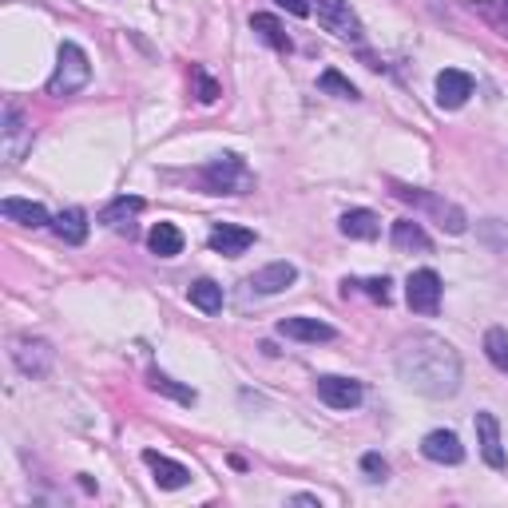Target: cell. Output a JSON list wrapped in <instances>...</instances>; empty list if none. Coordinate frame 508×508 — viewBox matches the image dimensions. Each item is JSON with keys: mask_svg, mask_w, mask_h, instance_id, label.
<instances>
[{"mask_svg": "<svg viewBox=\"0 0 508 508\" xmlns=\"http://www.w3.org/2000/svg\"><path fill=\"white\" fill-rule=\"evenodd\" d=\"M88 79H92V64H88V52L79 44H60V56H56V72L48 79V96H76L88 88Z\"/></svg>", "mask_w": 508, "mask_h": 508, "instance_id": "obj_2", "label": "cell"}, {"mask_svg": "<svg viewBox=\"0 0 508 508\" xmlns=\"http://www.w3.org/2000/svg\"><path fill=\"white\" fill-rule=\"evenodd\" d=\"M429 235L421 231V223H413V218H402V223H393V251H429Z\"/></svg>", "mask_w": 508, "mask_h": 508, "instance_id": "obj_24", "label": "cell"}, {"mask_svg": "<svg viewBox=\"0 0 508 508\" xmlns=\"http://www.w3.org/2000/svg\"><path fill=\"white\" fill-rule=\"evenodd\" d=\"M318 24L342 40H362V20L346 0H318Z\"/></svg>", "mask_w": 508, "mask_h": 508, "instance_id": "obj_8", "label": "cell"}, {"mask_svg": "<svg viewBox=\"0 0 508 508\" xmlns=\"http://www.w3.org/2000/svg\"><path fill=\"white\" fill-rule=\"evenodd\" d=\"M278 334L282 337H294V342H334V326H326V322H318V318H282L278 322Z\"/></svg>", "mask_w": 508, "mask_h": 508, "instance_id": "obj_15", "label": "cell"}, {"mask_svg": "<svg viewBox=\"0 0 508 508\" xmlns=\"http://www.w3.org/2000/svg\"><path fill=\"white\" fill-rule=\"evenodd\" d=\"M187 298H191V306H195V310H203V314H218V310H223V286L211 282V278H199V282H191Z\"/></svg>", "mask_w": 508, "mask_h": 508, "instance_id": "obj_23", "label": "cell"}, {"mask_svg": "<svg viewBox=\"0 0 508 508\" xmlns=\"http://www.w3.org/2000/svg\"><path fill=\"white\" fill-rule=\"evenodd\" d=\"M191 79H195V88H199V99H203V104H215V99L223 96V88H218L215 79L203 72V68H191Z\"/></svg>", "mask_w": 508, "mask_h": 508, "instance_id": "obj_29", "label": "cell"}, {"mask_svg": "<svg viewBox=\"0 0 508 508\" xmlns=\"http://www.w3.org/2000/svg\"><path fill=\"white\" fill-rule=\"evenodd\" d=\"M476 441H481V457L493 469H504V449H501V425L493 413H476Z\"/></svg>", "mask_w": 508, "mask_h": 508, "instance_id": "obj_16", "label": "cell"}, {"mask_svg": "<svg viewBox=\"0 0 508 508\" xmlns=\"http://www.w3.org/2000/svg\"><path fill=\"white\" fill-rule=\"evenodd\" d=\"M139 211H143V199L124 195V199H115V203H107L104 211H99V223H107L112 231H132V218Z\"/></svg>", "mask_w": 508, "mask_h": 508, "instance_id": "obj_20", "label": "cell"}, {"mask_svg": "<svg viewBox=\"0 0 508 508\" xmlns=\"http://www.w3.org/2000/svg\"><path fill=\"white\" fill-rule=\"evenodd\" d=\"M152 390H155V393L175 397V402H183V405H195V402H199V393H195V390H187V385L171 382V377H167V374H159V370H152Z\"/></svg>", "mask_w": 508, "mask_h": 508, "instance_id": "obj_26", "label": "cell"}, {"mask_svg": "<svg viewBox=\"0 0 508 508\" xmlns=\"http://www.w3.org/2000/svg\"><path fill=\"white\" fill-rule=\"evenodd\" d=\"M278 8H286V13L294 16H310V0H274Z\"/></svg>", "mask_w": 508, "mask_h": 508, "instance_id": "obj_31", "label": "cell"}, {"mask_svg": "<svg viewBox=\"0 0 508 508\" xmlns=\"http://www.w3.org/2000/svg\"><path fill=\"white\" fill-rule=\"evenodd\" d=\"M143 465L155 473L159 489H187V485H191V469H187V465H179L155 449H143Z\"/></svg>", "mask_w": 508, "mask_h": 508, "instance_id": "obj_11", "label": "cell"}, {"mask_svg": "<svg viewBox=\"0 0 508 508\" xmlns=\"http://www.w3.org/2000/svg\"><path fill=\"white\" fill-rule=\"evenodd\" d=\"M357 286H362V291L370 294L374 302H382V306L390 302V278H385V274H382V278H365V282H350V278H346V282H342V294L350 298V291H357Z\"/></svg>", "mask_w": 508, "mask_h": 508, "instance_id": "obj_27", "label": "cell"}, {"mask_svg": "<svg viewBox=\"0 0 508 508\" xmlns=\"http://www.w3.org/2000/svg\"><path fill=\"white\" fill-rule=\"evenodd\" d=\"M393 195H397V199H405V203L425 207V211H429V215L437 218V226H441V231H449V235H465V215H461V207L445 203V199H437V195L417 191V187H402V183L393 187Z\"/></svg>", "mask_w": 508, "mask_h": 508, "instance_id": "obj_5", "label": "cell"}, {"mask_svg": "<svg viewBox=\"0 0 508 508\" xmlns=\"http://www.w3.org/2000/svg\"><path fill=\"white\" fill-rule=\"evenodd\" d=\"M13 362H16V370L28 374V377H48L56 365V350L44 342V337H16Z\"/></svg>", "mask_w": 508, "mask_h": 508, "instance_id": "obj_6", "label": "cell"}, {"mask_svg": "<svg viewBox=\"0 0 508 508\" xmlns=\"http://www.w3.org/2000/svg\"><path fill=\"white\" fill-rule=\"evenodd\" d=\"M0 215H5L8 223H20V226H48L52 223L44 207L32 203V199H5V203H0Z\"/></svg>", "mask_w": 508, "mask_h": 508, "instance_id": "obj_17", "label": "cell"}, {"mask_svg": "<svg viewBox=\"0 0 508 508\" xmlns=\"http://www.w3.org/2000/svg\"><path fill=\"white\" fill-rule=\"evenodd\" d=\"M485 357H489L501 374H508V330L493 326V330L485 334Z\"/></svg>", "mask_w": 508, "mask_h": 508, "instance_id": "obj_25", "label": "cell"}, {"mask_svg": "<svg viewBox=\"0 0 508 508\" xmlns=\"http://www.w3.org/2000/svg\"><path fill=\"white\" fill-rule=\"evenodd\" d=\"M405 302H410L413 314H437V306H441V274L437 271H413L410 282H405Z\"/></svg>", "mask_w": 508, "mask_h": 508, "instance_id": "obj_7", "label": "cell"}, {"mask_svg": "<svg viewBox=\"0 0 508 508\" xmlns=\"http://www.w3.org/2000/svg\"><path fill=\"white\" fill-rule=\"evenodd\" d=\"M318 88H322V92H330V96H337V99H357V88L342 72H334V68H326L322 79H318Z\"/></svg>", "mask_w": 508, "mask_h": 508, "instance_id": "obj_28", "label": "cell"}, {"mask_svg": "<svg viewBox=\"0 0 508 508\" xmlns=\"http://www.w3.org/2000/svg\"><path fill=\"white\" fill-rule=\"evenodd\" d=\"M421 453L429 457V461H437V465H461L465 461V445H461V437H457L453 429H433L421 441Z\"/></svg>", "mask_w": 508, "mask_h": 508, "instance_id": "obj_13", "label": "cell"}, {"mask_svg": "<svg viewBox=\"0 0 508 508\" xmlns=\"http://www.w3.org/2000/svg\"><path fill=\"white\" fill-rule=\"evenodd\" d=\"M362 469L370 473V481H385V473H390V465H385L377 453H365V457H362Z\"/></svg>", "mask_w": 508, "mask_h": 508, "instance_id": "obj_30", "label": "cell"}, {"mask_svg": "<svg viewBox=\"0 0 508 508\" xmlns=\"http://www.w3.org/2000/svg\"><path fill=\"white\" fill-rule=\"evenodd\" d=\"M251 32L263 40V44H271L274 52H282V56L294 48L291 36H286V28L278 24V16H271V13H254V16H251Z\"/></svg>", "mask_w": 508, "mask_h": 508, "instance_id": "obj_19", "label": "cell"}, {"mask_svg": "<svg viewBox=\"0 0 508 508\" xmlns=\"http://www.w3.org/2000/svg\"><path fill=\"white\" fill-rule=\"evenodd\" d=\"M203 179L211 187V195H246L254 187V175L251 167L243 163L238 155H218L203 167Z\"/></svg>", "mask_w": 508, "mask_h": 508, "instance_id": "obj_3", "label": "cell"}, {"mask_svg": "<svg viewBox=\"0 0 508 508\" xmlns=\"http://www.w3.org/2000/svg\"><path fill=\"white\" fill-rule=\"evenodd\" d=\"M32 139H36L32 119L20 112L16 104H8L5 107V119H0V152H5V163L16 167L20 159L32 152Z\"/></svg>", "mask_w": 508, "mask_h": 508, "instance_id": "obj_4", "label": "cell"}, {"mask_svg": "<svg viewBox=\"0 0 508 508\" xmlns=\"http://www.w3.org/2000/svg\"><path fill=\"white\" fill-rule=\"evenodd\" d=\"M147 246H152V254H159V258H175V254H183V231H179L175 223H155L152 231H147Z\"/></svg>", "mask_w": 508, "mask_h": 508, "instance_id": "obj_21", "label": "cell"}, {"mask_svg": "<svg viewBox=\"0 0 508 508\" xmlns=\"http://www.w3.org/2000/svg\"><path fill=\"white\" fill-rule=\"evenodd\" d=\"M294 282H298L294 263H271V266H263V271H254L246 286H251L254 294H282V291H291Z\"/></svg>", "mask_w": 508, "mask_h": 508, "instance_id": "obj_12", "label": "cell"}, {"mask_svg": "<svg viewBox=\"0 0 508 508\" xmlns=\"http://www.w3.org/2000/svg\"><path fill=\"white\" fill-rule=\"evenodd\" d=\"M337 226H342L346 238H362V243H370V238L382 235V218H377L374 211H365V207H354V211H346Z\"/></svg>", "mask_w": 508, "mask_h": 508, "instance_id": "obj_18", "label": "cell"}, {"mask_svg": "<svg viewBox=\"0 0 508 508\" xmlns=\"http://www.w3.org/2000/svg\"><path fill=\"white\" fill-rule=\"evenodd\" d=\"M318 397H322L330 410H357L365 390H362V382H354V377L326 374V377H318Z\"/></svg>", "mask_w": 508, "mask_h": 508, "instance_id": "obj_9", "label": "cell"}, {"mask_svg": "<svg viewBox=\"0 0 508 508\" xmlns=\"http://www.w3.org/2000/svg\"><path fill=\"white\" fill-rule=\"evenodd\" d=\"M469 96H473V76L469 72L445 68V72L437 76V104L441 107H461Z\"/></svg>", "mask_w": 508, "mask_h": 508, "instance_id": "obj_14", "label": "cell"}, {"mask_svg": "<svg viewBox=\"0 0 508 508\" xmlns=\"http://www.w3.org/2000/svg\"><path fill=\"white\" fill-rule=\"evenodd\" d=\"M207 243H211L215 254L238 258V254H246V251L254 246V231H246V226H235V223H215L211 235H207Z\"/></svg>", "mask_w": 508, "mask_h": 508, "instance_id": "obj_10", "label": "cell"}, {"mask_svg": "<svg viewBox=\"0 0 508 508\" xmlns=\"http://www.w3.org/2000/svg\"><path fill=\"white\" fill-rule=\"evenodd\" d=\"M397 377L413 393L425 397H453L461 390V354L437 334H413L397 346Z\"/></svg>", "mask_w": 508, "mask_h": 508, "instance_id": "obj_1", "label": "cell"}, {"mask_svg": "<svg viewBox=\"0 0 508 508\" xmlns=\"http://www.w3.org/2000/svg\"><path fill=\"white\" fill-rule=\"evenodd\" d=\"M504 8H508V0H504Z\"/></svg>", "mask_w": 508, "mask_h": 508, "instance_id": "obj_33", "label": "cell"}, {"mask_svg": "<svg viewBox=\"0 0 508 508\" xmlns=\"http://www.w3.org/2000/svg\"><path fill=\"white\" fill-rule=\"evenodd\" d=\"M52 231L60 235V243L79 246V243L88 238V215L79 211V207H68V211H60V215L52 218Z\"/></svg>", "mask_w": 508, "mask_h": 508, "instance_id": "obj_22", "label": "cell"}, {"mask_svg": "<svg viewBox=\"0 0 508 508\" xmlns=\"http://www.w3.org/2000/svg\"><path fill=\"white\" fill-rule=\"evenodd\" d=\"M294 504H322V501H318V496H310V493H298Z\"/></svg>", "mask_w": 508, "mask_h": 508, "instance_id": "obj_32", "label": "cell"}]
</instances>
